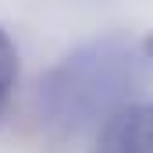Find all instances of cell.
Masks as SVG:
<instances>
[{"instance_id":"4","label":"cell","mask_w":153,"mask_h":153,"mask_svg":"<svg viewBox=\"0 0 153 153\" xmlns=\"http://www.w3.org/2000/svg\"><path fill=\"white\" fill-rule=\"evenodd\" d=\"M143 50H146V57H150V61H153V32H150V36H146V39H143Z\"/></svg>"},{"instance_id":"2","label":"cell","mask_w":153,"mask_h":153,"mask_svg":"<svg viewBox=\"0 0 153 153\" xmlns=\"http://www.w3.org/2000/svg\"><path fill=\"white\" fill-rule=\"evenodd\" d=\"M89 153H153V103H128L107 117Z\"/></svg>"},{"instance_id":"3","label":"cell","mask_w":153,"mask_h":153,"mask_svg":"<svg viewBox=\"0 0 153 153\" xmlns=\"http://www.w3.org/2000/svg\"><path fill=\"white\" fill-rule=\"evenodd\" d=\"M14 82H18V50H14V39L7 36V29L0 25V114L11 100Z\"/></svg>"},{"instance_id":"1","label":"cell","mask_w":153,"mask_h":153,"mask_svg":"<svg viewBox=\"0 0 153 153\" xmlns=\"http://www.w3.org/2000/svg\"><path fill=\"white\" fill-rule=\"evenodd\" d=\"M150 82V57L139 43L100 36L68 50L36 89V111L61 135L89 132L114 117Z\"/></svg>"}]
</instances>
